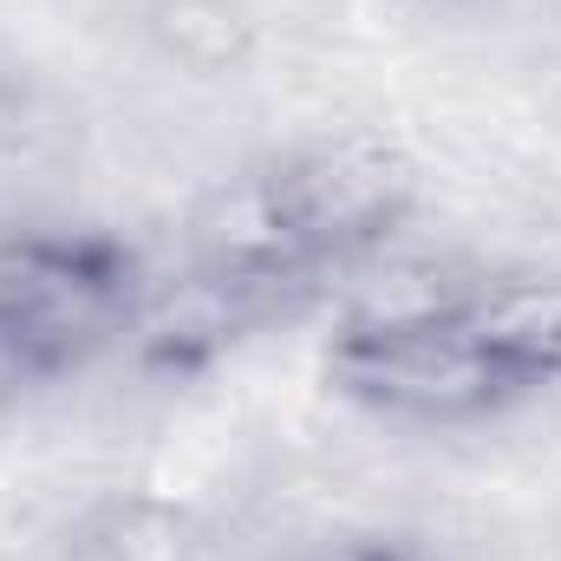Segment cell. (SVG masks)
<instances>
[{"label":"cell","mask_w":561,"mask_h":561,"mask_svg":"<svg viewBox=\"0 0 561 561\" xmlns=\"http://www.w3.org/2000/svg\"><path fill=\"white\" fill-rule=\"evenodd\" d=\"M320 287L262 268H222V262H190V275L170 280L163 294H150L131 327L138 340V366L157 379H190L209 373L222 353H236L242 340H255L262 327L294 320Z\"/></svg>","instance_id":"obj_4"},{"label":"cell","mask_w":561,"mask_h":561,"mask_svg":"<svg viewBox=\"0 0 561 561\" xmlns=\"http://www.w3.org/2000/svg\"><path fill=\"white\" fill-rule=\"evenodd\" d=\"M419 203V170L379 138H320L229 176L190 222V262L327 287L373 255Z\"/></svg>","instance_id":"obj_2"},{"label":"cell","mask_w":561,"mask_h":561,"mask_svg":"<svg viewBox=\"0 0 561 561\" xmlns=\"http://www.w3.org/2000/svg\"><path fill=\"white\" fill-rule=\"evenodd\" d=\"M327 386L399 424H477L561 392V280L353 313L327 346Z\"/></svg>","instance_id":"obj_1"},{"label":"cell","mask_w":561,"mask_h":561,"mask_svg":"<svg viewBox=\"0 0 561 561\" xmlns=\"http://www.w3.org/2000/svg\"><path fill=\"white\" fill-rule=\"evenodd\" d=\"M313 561H424L405 536H386V529H366V536H340L327 542Z\"/></svg>","instance_id":"obj_6"},{"label":"cell","mask_w":561,"mask_h":561,"mask_svg":"<svg viewBox=\"0 0 561 561\" xmlns=\"http://www.w3.org/2000/svg\"><path fill=\"white\" fill-rule=\"evenodd\" d=\"M190 523L170 516V510H150V503H118L105 516H92L72 542L79 561H190Z\"/></svg>","instance_id":"obj_5"},{"label":"cell","mask_w":561,"mask_h":561,"mask_svg":"<svg viewBox=\"0 0 561 561\" xmlns=\"http://www.w3.org/2000/svg\"><path fill=\"white\" fill-rule=\"evenodd\" d=\"M144 262L99 229H33L0 242V419L138 327Z\"/></svg>","instance_id":"obj_3"}]
</instances>
